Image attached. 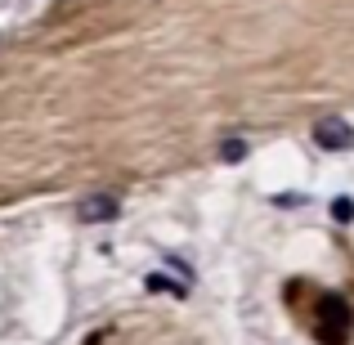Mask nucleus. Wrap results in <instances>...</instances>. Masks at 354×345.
<instances>
[{
    "label": "nucleus",
    "mask_w": 354,
    "mask_h": 345,
    "mask_svg": "<svg viewBox=\"0 0 354 345\" xmlns=\"http://www.w3.org/2000/svg\"><path fill=\"white\" fill-rule=\"evenodd\" d=\"M332 216H337L341 225H350V220H354V202L350 198H337V202H332Z\"/></svg>",
    "instance_id": "6"
},
{
    "label": "nucleus",
    "mask_w": 354,
    "mask_h": 345,
    "mask_svg": "<svg viewBox=\"0 0 354 345\" xmlns=\"http://www.w3.org/2000/svg\"><path fill=\"white\" fill-rule=\"evenodd\" d=\"M314 144L328 148V153H346V148H354V126L346 117H323L314 126Z\"/></svg>",
    "instance_id": "2"
},
{
    "label": "nucleus",
    "mask_w": 354,
    "mask_h": 345,
    "mask_svg": "<svg viewBox=\"0 0 354 345\" xmlns=\"http://www.w3.org/2000/svg\"><path fill=\"white\" fill-rule=\"evenodd\" d=\"M220 157H225L229 166H238L242 157H247V144H242V139H225V144H220Z\"/></svg>",
    "instance_id": "5"
},
{
    "label": "nucleus",
    "mask_w": 354,
    "mask_h": 345,
    "mask_svg": "<svg viewBox=\"0 0 354 345\" xmlns=\"http://www.w3.org/2000/svg\"><path fill=\"white\" fill-rule=\"evenodd\" d=\"M350 328H354V314H350V305L341 301V296H323V305H319V328H314V337H319L323 345H346L350 341Z\"/></svg>",
    "instance_id": "1"
},
{
    "label": "nucleus",
    "mask_w": 354,
    "mask_h": 345,
    "mask_svg": "<svg viewBox=\"0 0 354 345\" xmlns=\"http://www.w3.org/2000/svg\"><path fill=\"white\" fill-rule=\"evenodd\" d=\"M144 283H148V292H171V296H184V287H180V283H171L166 274H148Z\"/></svg>",
    "instance_id": "4"
},
{
    "label": "nucleus",
    "mask_w": 354,
    "mask_h": 345,
    "mask_svg": "<svg viewBox=\"0 0 354 345\" xmlns=\"http://www.w3.org/2000/svg\"><path fill=\"white\" fill-rule=\"evenodd\" d=\"M117 211H121L117 193H90V198L77 202V220L81 225H113Z\"/></svg>",
    "instance_id": "3"
}]
</instances>
